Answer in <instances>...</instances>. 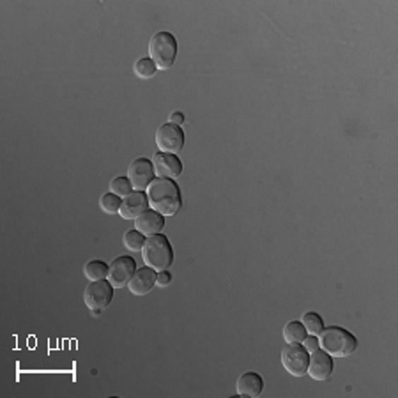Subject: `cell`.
<instances>
[{"mask_svg":"<svg viewBox=\"0 0 398 398\" xmlns=\"http://www.w3.org/2000/svg\"><path fill=\"white\" fill-rule=\"evenodd\" d=\"M121 204H122V199L121 197L114 195V193H105L100 200L101 211H105L107 214H119Z\"/></svg>","mask_w":398,"mask_h":398,"instance_id":"obj_22","label":"cell"},{"mask_svg":"<svg viewBox=\"0 0 398 398\" xmlns=\"http://www.w3.org/2000/svg\"><path fill=\"white\" fill-rule=\"evenodd\" d=\"M144 242H146V235L136 230V228L135 230H128L124 234V238H122V245H124V248H128L129 252H142Z\"/></svg>","mask_w":398,"mask_h":398,"instance_id":"obj_19","label":"cell"},{"mask_svg":"<svg viewBox=\"0 0 398 398\" xmlns=\"http://www.w3.org/2000/svg\"><path fill=\"white\" fill-rule=\"evenodd\" d=\"M128 177L129 181H131L135 192H146L151 182L156 179L153 161L147 160V158H136L135 161L129 163Z\"/></svg>","mask_w":398,"mask_h":398,"instance_id":"obj_8","label":"cell"},{"mask_svg":"<svg viewBox=\"0 0 398 398\" xmlns=\"http://www.w3.org/2000/svg\"><path fill=\"white\" fill-rule=\"evenodd\" d=\"M156 278L158 273L151 267H142V269H136L133 278L129 280L128 288L133 295H146L156 287Z\"/></svg>","mask_w":398,"mask_h":398,"instance_id":"obj_12","label":"cell"},{"mask_svg":"<svg viewBox=\"0 0 398 398\" xmlns=\"http://www.w3.org/2000/svg\"><path fill=\"white\" fill-rule=\"evenodd\" d=\"M149 209L163 214V216H175L182 207V195L174 179L156 177L146 189Z\"/></svg>","mask_w":398,"mask_h":398,"instance_id":"obj_1","label":"cell"},{"mask_svg":"<svg viewBox=\"0 0 398 398\" xmlns=\"http://www.w3.org/2000/svg\"><path fill=\"white\" fill-rule=\"evenodd\" d=\"M170 281H172V274L168 273V271H160V273H158V278H156L158 287H167Z\"/></svg>","mask_w":398,"mask_h":398,"instance_id":"obj_24","label":"cell"},{"mask_svg":"<svg viewBox=\"0 0 398 398\" xmlns=\"http://www.w3.org/2000/svg\"><path fill=\"white\" fill-rule=\"evenodd\" d=\"M149 209V200H147V193L144 192H133L131 195L124 197L121 204V214L124 220H136L144 211Z\"/></svg>","mask_w":398,"mask_h":398,"instance_id":"obj_13","label":"cell"},{"mask_svg":"<svg viewBox=\"0 0 398 398\" xmlns=\"http://www.w3.org/2000/svg\"><path fill=\"white\" fill-rule=\"evenodd\" d=\"M182 122H185V115H182L181 112H174V114H170V124L181 126Z\"/></svg>","mask_w":398,"mask_h":398,"instance_id":"obj_25","label":"cell"},{"mask_svg":"<svg viewBox=\"0 0 398 398\" xmlns=\"http://www.w3.org/2000/svg\"><path fill=\"white\" fill-rule=\"evenodd\" d=\"M306 329L299 320H292L283 327V338L287 344H301L306 338Z\"/></svg>","mask_w":398,"mask_h":398,"instance_id":"obj_17","label":"cell"},{"mask_svg":"<svg viewBox=\"0 0 398 398\" xmlns=\"http://www.w3.org/2000/svg\"><path fill=\"white\" fill-rule=\"evenodd\" d=\"M110 193H114V195L121 197V199H124V197L131 195L133 193V185L131 181H129V177H115L112 179L110 182Z\"/></svg>","mask_w":398,"mask_h":398,"instance_id":"obj_21","label":"cell"},{"mask_svg":"<svg viewBox=\"0 0 398 398\" xmlns=\"http://www.w3.org/2000/svg\"><path fill=\"white\" fill-rule=\"evenodd\" d=\"M301 324L305 326L306 333L315 334V336H319L320 331L324 329L322 317H320L319 313H315V312L305 313V315H303V319H301Z\"/></svg>","mask_w":398,"mask_h":398,"instance_id":"obj_18","label":"cell"},{"mask_svg":"<svg viewBox=\"0 0 398 398\" xmlns=\"http://www.w3.org/2000/svg\"><path fill=\"white\" fill-rule=\"evenodd\" d=\"M177 57V40L167 30L156 33L149 41V59L158 69L165 71L174 66Z\"/></svg>","mask_w":398,"mask_h":398,"instance_id":"obj_4","label":"cell"},{"mask_svg":"<svg viewBox=\"0 0 398 398\" xmlns=\"http://www.w3.org/2000/svg\"><path fill=\"white\" fill-rule=\"evenodd\" d=\"M186 144V135L181 129V126H175L167 122V124L160 126L156 131V146L160 153L177 154L181 153L182 147Z\"/></svg>","mask_w":398,"mask_h":398,"instance_id":"obj_7","label":"cell"},{"mask_svg":"<svg viewBox=\"0 0 398 398\" xmlns=\"http://www.w3.org/2000/svg\"><path fill=\"white\" fill-rule=\"evenodd\" d=\"M319 347L331 358H349L358 347V338L345 327L331 326L320 331Z\"/></svg>","mask_w":398,"mask_h":398,"instance_id":"obj_2","label":"cell"},{"mask_svg":"<svg viewBox=\"0 0 398 398\" xmlns=\"http://www.w3.org/2000/svg\"><path fill=\"white\" fill-rule=\"evenodd\" d=\"M136 271V264L133 257L122 255L117 257L115 260H112V264L108 266V281L114 288L128 287L129 280L133 278Z\"/></svg>","mask_w":398,"mask_h":398,"instance_id":"obj_9","label":"cell"},{"mask_svg":"<svg viewBox=\"0 0 398 398\" xmlns=\"http://www.w3.org/2000/svg\"><path fill=\"white\" fill-rule=\"evenodd\" d=\"M156 73H158L156 64H154L149 57L139 59V61L135 62V75L139 76V78L149 80V78H153Z\"/></svg>","mask_w":398,"mask_h":398,"instance_id":"obj_20","label":"cell"},{"mask_svg":"<svg viewBox=\"0 0 398 398\" xmlns=\"http://www.w3.org/2000/svg\"><path fill=\"white\" fill-rule=\"evenodd\" d=\"M163 227H165V216L153 209L144 211V213L135 220V228L139 232H142L146 238L154 234H161Z\"/></svg>","mask_w":398,"mask_h":398,"instance_id":"obj_14","label":"cell"},{"mask_svg":"<svg viewBox=\"0 0 398 398\" xmlns=\"http://www.w3.org/2000/svg\"><path fill=\"white\" fill-rule=\"evenodd\" d=\"M308 373L313 380H327L333 373V358L322 349L310 352Z\"/></svg>","mask_w":398,"mask_h":398,"instance_id":"obj_11","label":"cell"},{"mask_svg":"<svg viewBox=\"0 0 398 398\" xmlns=\"http://www.w3.org/2000/svg\"><path fill=\"white\" fill-rule=\"evenodd\" d=\"M310 352L301 344H287L281 351V365L291 375L303 377L308 372Z\"/></svg>","mask_w":398,"mask_h":398,"instance_id":"obj_6","label":"cell"},{"mask_svg":"<svg viewBox=\"0 0 398 398\" xmlns=\"http://www.w3.org/2000/svg\"><path fill=\"white\" fill-rule=\"evenodd\" d=\"M83 274L89 281H100L108 276V266L103 260H90L83 266Z\"/></svg>","mask_w":398,"mask_h":398,"instance_id":"obj_16","label":"cell"},{"mask_svg":"<svg viewBox=\"0 0 398 398\" xmlns=\"http://www.w3.org/2000/svg\"><path fill=\"white\" fill-rule=\"evenodd\" d=\"M154 172L160 179H177L182 174V161L179 160L177 154L160 153L158 151L153 156Z\"/></svg>","mask_w":398,"mask_h":398,"instance_id":"obj_10","label":"cell"},{"mask_svg":"<svg viewBox=\"0 0 398 398\" xmlns=\"http://www.w3.org/2000/svg\"><path fill=\"white\" fill-rule=\"evenodd\" d=\"M112 299H114V287L107 280L90 281L83 292V301L94 315H100L103 310H107Z\"/></svg>","mask_w":398,"mask_h":398,"instance_id":"obj_5","label":"cell"},{"mask_svg":"<svg viewBox=\"0 0 398 398\" xmlns=\"http://www.w3.org/2000/svg\"><path fill=\"white\" fill-rule=\"evenodd\" d=\"M262 390H264V379L257 372L242 373V375L238 379V384H235V391H238L239 397L257 398L260 397Z\"/></svg>","mask_w":398,"mask_h":398,"instance_id":"obj_15","label":"cell"},{"mask_svg":"<svg viewBox=\"0 0 398 398\" xmlns=\"http://www.w3.org/2000/svg\"><path fill=\"white\" fill-rule=\"evenodd\" d=\"M301 344H303V347H305L308 352H313V351H317V349H320L319 347V338H317L315 334H306V338L301 341Z\"/></svg>","mask_w":398,"mask_h":398,"instance_id":"obj_23","label":"cell"},{"mask_svg":"<svg viewBox=\"0 0 398 398\" xmlns=\"http://www.w3.org/2000/svg\"><path fill=\"white\" fill-rule=\"evenodd\" d=\"M142 259L147 267L154 271H167L174 262V250L167 235L154 234L149 235L144 242Z\"/></svg>","mask_w":398,"mask_h":398,"instance_id":"obj_3","label":"cell"}]
</instances>
